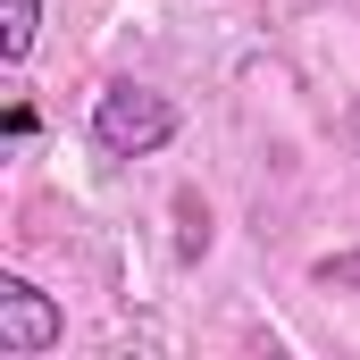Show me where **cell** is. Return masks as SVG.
<instances>
[{"label": "cell", "instance_id": "cell-1", "mask_svg": "<svg viewBox=\"0 0 360 360\" xmlns=\"http://www.w3.org/2000/svg\"><path fill=\"white\" fill-rule=\"evenodd\" d=\"M168 134H176V101L151 92V84H109L92 101V143L109 160H151Z\"/></svg>", "mask_w": 360, "mask_h": 360}, {"label": "cell", "instance_id": "cell-3", "mask_svg": "<svg viewBox=\"0 0 360 360\" xmlns=\"http://www.w3.org/2000/svg\"><path fill=\"white\" fill-rule=\"evenodd\" d=\"M34 34H42V0H0V59L8 68L34 51Z\"/></svg>", "mask_w": 360, "mask_h": 360}, {"label": "cell", "instance_id": "cell-2", "mask_svg": "<svg viewBox=\"0 0 360 360\" xmlns=\"http://www.w3.org/2000/svg\"><path fill=\"white\" fill-rule=\"evenodd\" d=\"M59 335H68L59 302H51L42 285H25V276H0V352L34 360V352H51Z\"/></svg>", "mask_w": 360, "mask_h": 360}, {"label": "cell", "instance_id": "cell-4", "mask_svg": "<svg viewBox=\"0 0 360 360\" xmlns=\"http://www.w3.org/2000/svg\"><path fill=\"white\" fill-rule=\"evenodd\" d=\"M319 285H327V293H360V252H335V260H319Z\"/></svg>", "mask_w": 360, "mask_h": 360}, {"label": "cell", "instance_id": "cell-5", "mask_svg": "<svg viewBox=\"0 0 360 360\" xmlns=\"http://www.w3.org/2000/svg\"><path fill=\"white\" fill-rule=\"evenodd\" d=\"M193 252H210V210H201V201H184V260H193Z\"/></svg>", "mask_w": 360, "mask_h": 360}, {"label": "cell", "instance_id": "cell-6", "mask_svg": "<svg viewBox=\"0 0 360 360\" xmlns=\"http://www.w3.org/2000/svg\"><path fill=\"white\" fill-rule=\"evenodd\" d=\"M344 134H352V151H360V101H352V117H344Z\"/></svg>", "mask_w": 360, "mask_h": 360}]
</instances>
